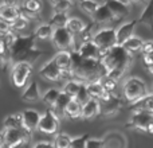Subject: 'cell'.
<instances>
[{
	"instance_id": "f1b7e54d",
	"label": "cell",
	"mask_w": 153,
	"mask_h": 148,
	"mask_svg": "<svg viewBox=\"0 0 153 148\" xmlns=\"http://www.w3.org/2000/svg\"><path fill=\"white\" fill-rule=\"evenodd\" d=\"M143 45H144V40L140 39L138 37H134V35L130 37L129 39H126L124 43H122V46H124V47L132 54L136 53V51H141Z\"/></svg>"
},
{
	"instance_id": "ba28073f",
	"label": "cell",
	"mask_w": 153,
	"mask_h": 148,
	"mask_svg": "<svg viewBox=\"0 0 153 148\" xmlns=\"http://www.w3.org/2000/svg\"><path fill=\"white\" fill-rule=\"evenodd\" d=\"M59 117L56 116L53 112V109L48 108L45 113L40 117L39 125H38V129L40 132L46 133V135H54V133L58 132L59 129Z\"/></svg>"
},
{
	"instance_id": "603a6c76",
	"label": "cell",
	"mask_w": 153,
	"mask_h": 148,
	"mask_svg": "<svg viewBox=\"0 0 153 148\" xmlns=\"http://www.w3.org/2000/svg\"><path fill=\"white\" fill-rule=\"evenodd\" d=\"M42 98L39 92V86H38L36 81H31L28 84V86L24 89V92L22 93V100L24 102H36Z\"/></svg>"
},
{
	"instance_id": "ffe728a7",
	"label": "cell",
	"mask_w": 153,
	"mask_h": 148,
	"mask_svg": "<svg viewBox=\"0 0 153 148\" xmlns=\"http://www.w3.org/2000/svg\"><path fill=\"white\" fill-rule=\"evenodd\" d=\"M78 53L81 54L82 57H85V58L101 59V50L98 49V46L95 45L91 39L82 42L81 46H79V49H78Z\"/></svg>"
},
{
	"instance_id": "6da1fadb",
	"label": "cell",
	"mask_w": 153,
	"mask_h": 148,
	"mask_svg": "<svg viewBox=\"0 0 153 148\" xmlns=\"http://www.w3.org/2000/svg\"><path fill=\"white\" fill-rule=\"evenodd\" d=\"M101 62L106 69V74L118 81L133 64V54L122 45H114L101 55Z\"/></svg>"
},
{
	"instance_id": "7c38bea8",
	"label": "cell",
	"mask_w": 153,
	"mask_h": 148,
	"mask_svg": "<svg viewBox=\"0 0 153 148\" xmlns=\"http://www.w3.org/2000/svg\"><path fill=\"white\" fill-rule=\"evenodd\" d=\"M20 114H22V127L31 135L35 129H38L42 114L38 111H35V109H24Z\"/></svg>"
},
{
	"instance_id": "8d00e7d4",
	"label": "cell",
	"mask_w": 153,
	"mask_h": 148,
	"mask_svg": "<svg viewBox=\"0 0 153 148\" xmlns=\"http://www.w3.org/2000/svg\"><path fill=\"white\" fill-rule=\"evenodd\" d=\"M73 138L69 136L67 133H58L54 139V147L56 148H69L71 146Z\"/></svg>"
},
{
	"instance_id": "ab89813d",
	"label": "cell",
	"mask_w": 153,
	"mask_h": 148,
	"mask_svg": "<svg viewBox=\"0 0 153 148\" xmlns=\"http://www.w3.org/2000/svg\"><path fill=\"white\" fill-rule=\"evenodd\" d=\"M100 82L102 84V86L105 87L108 92H114V89L117 87V79H114V78H111L110 75H103L102 78L100 79Z\"/></svg>"
},
{
	"instance_id": "74e56055",
	"label": "cell",
	"mask_w": 153,
	"mask_h": 148,
	"mask_svg": "<svg viewBox=\"0 0 153 148\" xmlns=\"http://www.w3.org/2000/svg\"><path fill=\"white\" fill-rule=\"evenodd\" d=\"M27 27H28V18H27L26 15H23V13H22L20 16H18V18L11 23V28L15 32L22 31V30L27 28Z\"/></svg>"
},
{
	"instance_id": "9a60e30c",
	"label": "cell",
	"mask_w": 153,
	"mask_h": 148,
	"mask_svg": "<svg viewBox=\"0 0 153 148\" xmlns=\"http://www.w3.org/2000/svg\"><path fill=\"white\" fill-rule=\"evenodd\" d=\"M91 19L95 24H106V23H111V22L117 20L116 16H114L113 12L110 11V8L106 5V3L100 4L97 11L91 15Z\"/></svg>"
},
{
	"instance_id": "60d3db41",
	"label": "cell",
	"mask_w": 153,
	"mask_h": 148,
	"mask_svg": "<svg viewBox=\"0 0 153 148\" xmlns=\"http://www.w3.org/2000/svg\"><path fill=\"white\" fill-rule=\"evenodd\" d=\"M71 5H73L71 0H61L55 5H53V8H54V12H69Z\"/></svg>"
},
{
	"instance_id": "d6a6232c",
	"label": "cell",
	"mask_w": 153,
	"mask_h": 148,
	"mask_svg": "<svg viewBox=\"0 0 153 148\" xmlns=\"http://www.w3.org/2000/svg\"><path fill=\"white\" fill-rule=\"evenodd\" d=\"M59 93H61V90H59V89L51 87V89H48L47 92L42 96V101L48 106V108H51V106L55 104V101H56V98H58Z\"/></svg>"
},
{
	"instance_id": "d590c367",
	"label": "cell",
	"mask_w": 153,
	"mask_h": 148,
	"mask_svg": "<svg viewBox=\"0 0 153 148\" xmlns=\"http://www.w3.org/2000/svg\"><path fill=\"white\" fill-rule=\"evenodd\" d=\"M22 127V114H10L3 121V128H20Z\"/></svg>"
},
{
	"instance_id": "bcb514c9",
	"label": "cell",
	"mask_w": 153,
	"mask_h": 148,
	"mask_svg": "<svg viewBox=\"0 0 153 148\" xmlns=\"http://www.w3.org/2000/svg\"><path fill=\"white\" fill-rule=\"evenodd\" d=\"M141 51H143V54H152L153 53V42H144Z\"/></svg>"
},
{
	"instance_id": "4316f807",
	"label": "cell",
	"mask_w": 153,
	"mask_h": 148,
	"mask_svg": "<svg viewBox=\"0 0 153 148\" xmlns=\"http://www.w3.org/2000/svg\"><path fill=\"white\" fill-rule=\"evenodd\" d=\"M138 23L145 24L153 31V0H148L145 8L138 18Z\"/></svg>"
},
{
	"instance_id": "f35d334b",
	"label": "cell",
	"mask_w": 153,
	"mask_h": 148,
	"mask_svg": "<svg viewBox=\"0 0 153 148\" xmlns=\"http://www.w3.org/2000/svg\"><path fill=\"white\" fill-rule=\"evenodd\" d=\"M74 98H75L76 101H79L82 105H83V104L90 98V94H89V90H87L86 82H82V84H81V87H79L78 93H76V96H75Z\"/></svg>"
},
{
	"instance_id": "44dd1931",
	"label": "cell",
	"mask_w": 153,
	"mask_h": 148,
	"mask_svg": "<svg viewBox=\"0 0 153 148\" xmlns=\"http://www.w3.org/2000/svg\"><path fill=\"white\" fill-rule=\"evenodd\" d=\"M71 98L73 97H70V96L67 94V93H65L63 90L59 93V96H58V98H56L55 104L51 106L53 112L59 117V119H62V117H66V112H65V111H66L67 104L71 101Z\"/></svg>"
},
{
	"instance_id": "ee69618b",
	"label": "cell",
	"mask_w": 153,
	"mask_h": 148,
	"mask_svg": "<svg viewBox=\"0 0 153 148\" xmlns=\"http://www.w3.org/2000/svg\"><path fill=\"white\" fill-rule=\"evenodd\" d=\"M11 31H12L11 23L0 18V35H7L8 32H11Z\"/></svg>"
},
{
	"instance_id": "db71d44e",
	"label": "cell",
	"mask_w": 153,
	"mask_h": 148,
	"mask_svg": "<svg viewBox=\"0 0 153 148\" xmlns=\"http://www.w3.org/2000/svg\"><path fill=\"white\" fill-rule=\"evenodd\" d=\"M48 1L51 3V5H55L56 3H59V1H61V0H48Z\"/></svg>"
},
{
	"instance_id": "30bf717a",
	"label": "cell",
	"mask_w": 153,
	"mask_h": 148,
	"mask_svg": "<svg viewBox=\"0 0 153 148\" xmlns=\"http://www.w3.org/2000/svg\"><path fill=\"white\" fill-rule=\"evenodd\" d=\"M153 120V113L152 112H146V111H136L133 112L130 120L126 123L125 127L129 129H134V131H141L145 132L148 124Z\"/></svg>"
},
{
	"instance_id": "83f0119b",
	"label": "cell",
	"mask_w": 153,
	"mask_h": 148,
	"mask_svg": "<svg viewBox=\"0 0 153 148\" xmlns=\"http://www.w3.org/2000/svg\"><path fill=\"white\" fill-rule=\"evenodd\" d=\"M65 112H66V116L70 119H79V117H82V104L76 101L75 98H71V101L67 104Z\"/></svg>"
},
{
	"instance_id": "277c9868",
	"label": "cell",
	"mask_w": 153,
	"mask_h": 148,
	"mask_svg": "<svg viewBox=\"0 0 153 148\" xmlns=\"http://www.w3.org/2000/svg\"><path fill=\"white\" fill-rule=\"evenodd\" d=\"M122 94L128 102L132 104L146 94V86L143 79L137 78V77H130L124 82Z\"/></svg>"
},
{
	"instance_id": "cb8c5ba5",
	"label": "cell",
	"mask_w": 153,
	"mask_h": 148,
	"mask_svg": "<svg viewBox=\"0 0 153 148\" xmlns=\"http://www.w3.org/2000/svg\"><path fill=\"white\" fill-rule=\"evenodd\" d=\"M86 85H87V90H89L90 97L97 98V100H100V101L108 98L111 93V92H108V90L102 86V84H101L100 81L89 82V84H86Z\"/></svg>"
},
{
	"instance_id": "52a82bcc",
	"label": "cell",
	"mask_w": 153,
	"mask_h": 148,
	"mask_svg": "<svg viewBox=\"0 0 153 148\" xmlns=\"http://www.w3.org/2000/svg\"><path fill=\"white\" fill-rule=\"evenodd\" d=\"M91 40L98 46V49L101 50V55H102L106 50H109L114 45H117L116 30L109 28V27L108 28H101L97 32H94Z\"/></svg>"
},
{
	"instance_id": "8fae6325",
	"label": "cell",
	"mask_w": 153,
	"mask_h": 148,
	"mask_svg": "<svg viewBox=\"0 0 153 148\" xmlns=\"http://www.w3.org/2000/svg\"><path fill=\"white\" fill-rule=\"evenodd\" d=\"M101 102V111L100 113L103 117H113L121 111L122 108V98L118 97L117 94H114L113 92L110 93L108 98L100 101Z\"/></svg>"
},
{
	"instance_id": "9c48e42d",
	"label": "cell",
	"mask_w": 153,
	"mask_h": 148,
	"mask_svg": "<svg viewBox=\"0 0 153 148\" xmlns=\"http://www.w3.org/2000/svg\"><path fill=\"white\" fill-rule=\"evenodd\" d=\"M4 131H5V147H8V148L24 146L27 139L30 138V133L27 132L23 127L4 128Z\"/></svg>"
},
{
	"instance_id": "836d02e7",
	"label": "cell",
	"mask_w": 153,
	"mask_h": 148,
	"mask_svg": "<svg viewBox=\"0 0 153 148\" xmlns=\"http://www.w3.org/2000/svg\"><path fill=\"white\" fill-rule=\"evenodd\" d=\"M81 84H82V81H79V79H69L63 86V92L67 93L70 97L74 98L76 96V93H78L79 87H81Z\"/></svg>"
},
{
	"instance_id": "c3c4849f",
	"label": "cell",
	"mask_w": 153,
	"mask_h": 148,
	"mask_svg": "<svg viewBox=\"0 0 153 148\" xmlns=\"http://www.w3.org/2000/svg\"><path fill=\"white\" fill-rule=\"evenodd\" d=\"M5 147V131L3 128V131H0V148Z\"/></svg>"
},
{
	"instance_id": "3957f363",
	"label": "cell",
	"mask_w": 153,
	"mask_h": 148,
	"mask_svg": "<svg viewBox=\"0 0 153 148\" xmlns=\"http://www.w3.org/2000/svg\"><path fill=\"white\" fill-rule=\"evenodd\" d=\"M71 74L79 81L89 84V82L100 81L103 75H106V69L103 67L101 59L85 58L78 53V50L71 51Z\"/></svg>"
},
{
	"instance_id": "7dc6e473",
	"label": "cell",
	"mask_w": 153,
	"mask_h": 148,
	"mask_svg": "<svg viewBox=\"0 0 153 148\" xmlns=\"http://www.w3.org/2000/svg\"><path fill=\"white\" fill-rule=\"evenodd\" d=\"M40 147H54V141L42 140V141H38V143L34 144V148H40Z\"/></svg>"
},
{
	"instance_id": "f907efd6",
	"label": "cell",
	"mask_w": 153,
	"mask_h": 148,
	"mask_svg": "<svg viewBox=\"0 0 153 148\" xmlns=\"http://www.w3.org/2000/svg\"><path fill=\"white\" fill-rule=\"evenodd\" d=\"M19 0H3V4L5 5H18Z\"/></svg>"
},
{
	"instance_id": "b9f144b4",
	"label": "cell",
	"mask_w": 153,
	"mask_h": 148,
	"mask_svg": "<svg viewBox=\"0 0 153 148\" xmlns=\"http://www.w3.org/2000/svg\"><path fill=\"white\" fill-rule=\"evenodd\" d=\"M90 136L89 135H83V136H78V138H74L71 140V146L73 148H86V141Z\"/></svg>"
},
{
	"instance_id": "7a4b0ae2",
	"label": "cell",
	"mask_w": 153,
	"mask_h": 148,
	"mask_svg": "<svg viewBox=\"0 0 153 148\" xmlns=\"http://www.w3.org/2000/svg\"><path fill=\"white\" fill-rule=\"evenodd\" d=\"M35 34L31 35H19L16 32L10 49H8V61L11 65L18 64V62H30L34 64L36 62L43 53L36 49L35 46Z\"/></svg>"
},
{
	"instance_id": "f5cc1de1",
	"label": "cell",
	"mask_w": 153,
	"mask_h": 148,
	"mask_svg": "<svg viewBox=\"0 0 153 148\" xmlns=\"http://www.w3.org/2000/svg\"><path fill=\"white\" fill-rule=\"evenodd\" d=\"M120 1H122L124 4H126V5H130V4H132V0H120Z\"/></svg>"
},
{
	"instance_id": "5b68a950",
	"label": "cell",
	"mask_w": 153,
	"mask_h": 148,
	"mask_svg": "<svg viewBox=\"0 0 153 148\" xmlns=\"http://www.w3.org/2000/svg\"><path fill=\"white\" fill-rule=\"evenodd\" d=\"M51 40L53 45L61 51H73L75 49L74 34L67 27H55Z\"/></svg>"
},
{
	"instance_id": "4fadbf2b",
	"label": "cell",
	"mask_w": 153,
	"mask_h": 148,
	"mask_svg": "<svg viewBox=\"0 0 153 148\" xmlns=\"http://www.w3.org/2000/svg\"><path fill=\"white\" fill-rule=\"evenodd\" d=\"M39 74L42 78L51 81V82H56V81L63 79V73H62L61 67L58 66V64L55 62V59H51V61L46 62L42 66V69H40Z\"/></svg>"
},
{
	"instance_id": "f546056e",
	"label": "cell",
	"mask_w": 153,
	"mask_h": 148,
	"mask_svg": "<svg viewBox=\"0 0 153 148\" xmlns=\"http://www.w3.org/2000/svg\"><path fill=\"white\" fill-rule=\"evenodd\" d=\"M53 32H54V27L51 26L50 23H45V24H40L36 30H35V37L36 39H51L53 37Z\"/></svg>"
},
{
	"instance_id": "484cf974",
	"label": "cell",
	"mask_w": 153,
	"mask_h": 148,
	"mask_svg": "<svg viewBox=\"0 0 153 148\" xmlns=\"http://www.w3.org/2000/svg\"><path fill=\"white\" fill-rule=\"evenodd\" d=\"M130 111L136 112V111H146V112H152L153 113V94H148L141 97L140 100L132 102Z\"/></svg>"
},
{
	"instance_id": "7bdbcfd3",
	"label": "cell",
	"mask_w": 153,
	"mask_h": 148,
	"mask_svg": "<svg viewBox=\"0 0 153 148\" xmlns=\"http://www.w3.org/2000/svg\"><path fill=\"white\" fill-rule=\"evenodd\" d=\"M105 147L103 144V139H93L89 138L86 141V148H102Z\"/></svg>"
},
{
	"instance_id": "4dcf8cb0",
	"label": "cell",
	"mask_w": 153,
	"mask_h": 148,
	"mask_svg": "<svg viewBox=\"0 0 153 148\" xmlns=\"http://www.w3.org/2000/svg\"><path fill=\"white\" fill-rule=\"evenodd\" d=\"M85 26H86V24H85L79 18H69V20H67V24H66V27L74 35H79V34H81L82 30L85 28Z\"/></svg>"
},
{
	"instance_id": "e0dca14e",
	"label": "cell",
	"mask_w": 153,
	"mask_h": 148,
	"mask_svg": "<svg viewBox=\"0 0 153 148\" xmlns=\"http://www.w3.org/2000/svg\"><path fill=\"white\" fill-rule=\"evenodd\" d=\"M103 144L109 148H124L128 146L126 139L118 131H111L103 136Z\"/></svg>"
},
{
	"instance_id": "d6986e66",
	"label": "cell",
	"mask_w": 153,
	"mask_h": 148,
	"mask_svg": "<svg viewBox=\"0 0 153 148\" xmlns=\"http://www.w3.org/2000/svg\"><path fill=\"white\" fill-rule=\"evenodd\" d=\"M138 24V20H132L128 23L122 24L118 30H116V35H117V45H122L126 39H129L130 37H133L134 34V28Z\"/></svg>"
},
{
	"instance_id": "e575fe53",
	"label": "cell",
	"mask_w": 153,
	"mask_h": 148,
	"mask_svg": "<svg viewBox=\"0 0 153 148\" xmlns=\"http://www.w3.org/2000/svg\"><path fill=\"white\" fill-rule=\"evenodd\" d=\"M98 7H100V3L95 0H79V8L90 16L97 11Z\"/></svg>"
},
{
	"instance_id": "11a10c76",
	"label": "cell",
	"mask_w": 153,
	"mask_h": 148,
	"mask_svg": "<svg viewBox=\"0 0 153 148\" xmlns=\"http://www.w3.org/2000/svg\"><path fill=\"white\" fill-rule=\"evenodd\" d=\"M145 0H132V3H144Z\"/></svg>"
},
{
	"instance_id": "ac0fdd59",
	"label": "cell",
	"mask_w": 153,
	"mask_h": 148,
	"mask_svg": "<svg viewBox=\"0 0 153 148\" xmlns=\"http://www.w3.org/2000/svg\"><path fill=\"white\" fill-rule=\"evenodd\" d=\"M100 111H101L100 100L90 97L89 100H87L86 102L82 105V119H85V120L94 119L95 116H98V114H100Z\"/></svg>"
},
{
	"instance_id": "f6af8a7d",
	"label": "cell",
	"mask_w": 153,
	"mask_h": 148,
	"mask_svg": "<svg viewBox=\"0 0 153 148\" xmlns=\"http://www.w3.org/2000/svg\"><path fill=\"white\" fill-rule=\"evenodd\" d=\"M143 62H144V65H145L146 69L153 74V53L152 54H144Z\"/></svg>"
},
{
	"instance_id": "681fc988",
	"label": "cell",
	"mask_w": 153,
	"mask_h": 148,
	"mask_svg": "<svg viewBox=\"0 0 153 148\" xmlns=\"http://www.w3.org/2000/svg\"><path fill=\"white\" fill-rule=\"evenodd\" d=\"M7 61H8V57H7V55H3V54H0V69H3V66L7 64Z\"/></svg>"
},
{
	"instance_id": "1f68e13d",
	"label": "cell",
	"mask_w": 153,
	"mask_h": 148,
	"mask_svg": "<svg viewBox=\"0 0 153 148\" xmlns=\"http://www.w3.org/2000/svg\"><path fill=\"white\" fill-rule=\"evenodd\" d=\"M67 20H69L67 12H55L48 23H50L54 28H55V27H66Z\"/></svg>"
},
{
	"instance_id": "7402d4cb",
	"label": "cell",
	"mask_w": 153,
	"mask_h": 148,
	"mask_svg": "<svg viewBox=\"0 0 153 148\" xmlns=\"http://www.w3.org/2000/svg\"><path fill=\"white\" fill-rule=\"evenodd\" d=\"M106 5L110 8V11L113 12V15L116 16L117 20L124 19L125 16L129 15V5L124 4L120 0H105Z\"/></svg>"
},
{
	"instance_id": "2e32d148",
	"label": "cell",
	"mask_w": 153,
	"mask_h": 148,
	"mask_svg": "<svg viewBox=\"0 0 153 148\" xmlns=\"http://www.w3.org/2000/svg\"><path fill=\"white\" fill-rule=\"evenodd\" d=\"M42 0H23L22 3V13L27 18L38 19L42 12Z\"/></svg>"
},
{
	"instance_id": "8992f818",
	"label": "cell",
	"mask_w": 153,
	"mask_h": 148,
	"mask_svg": "<svg viewBox=\"0 0 153 148\" xmlns=\"http://www.w3.org/2000/svg\"><path fill=\"white\" fill-rule=\"evenodd\" d=\"M31 72H32V64H30V62L13 64L12 69H11V81L16 87H24L26 84H28Z\"/></svg>"
},
{
	"instance_id": "5bb4252c",
	"label": "cell",
	"mask_w": 153,
	"mask_h": 148,
	"mask_svg": "<svg viewBox=\"0 0 153 148\" xmlns=\"http://www.w3.org/2000/svg\"><path fill=\"white\" fill-rule=\"evenodd\" d=\"M55 62L58 66L61 67L62 73H63V78L67 77H73L71 74V66H73V58H71V51H59L55 57H54Z\"/></svg>"
},
{
	"instance_id": "816d5d0a",
	"label": "cell",
	"mask_w": 153,
	"mask_h": 148,
	"mask_svg": "<svg viewBox=\"0 0 153 148\" xmlns=\"http://www.w3.org/2000/svg\"><path fill=\"white\" fill-rule=\"evenodd\" d=\"M145 132L149 133V135H153V120L148 124V127H146V131H145Z\"/></svg>"
},
{
	"instance_id": "d4e9b609",
	"label": "cell",
	"mask_w": 153,
	"mask_h": 148,
	"mask_svg": "<svg viewBox=\"0 0 153 148\" xmlns=\"http://www.w3.org/2000/svg\"><path fill=\"white\" fill-rule=\"evenodd\" d=\"M20 15H22V8H19L18 5H5V4L0 5V18L10 22V23H12Z\"/></svg>"
}]
</instances>
